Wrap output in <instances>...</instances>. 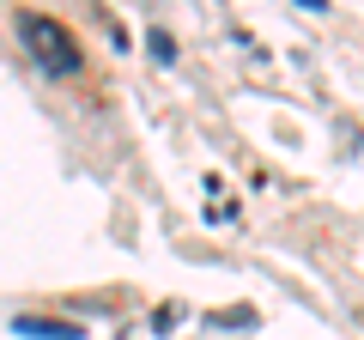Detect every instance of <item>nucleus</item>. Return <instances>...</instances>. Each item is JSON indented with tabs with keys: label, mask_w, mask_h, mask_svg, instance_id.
Returning a JSON list of instances; mask_svg holds the SVG:
<instances>
[{
	"label": "nucleus",
	"mask_w": 364,
	"mask_h": 340,
	"mask_svg": "<svg viewBox=\"0 0 364 340\" xmlns=\"http://www.w3.org/2000/svg\"><path fill=\"white\" fill-rule=\"evenodd\" d=\"M18 37H25L31 61H37L49 79L79 73V43H73V31H67L61 18H49V13H18Z\"/></svg>",
	"instance_id": "1"
},
{
	"label": "nucleus",
	"mask_w": 364,
	"mask_h": 340,
	"mask_svg": "<svg viewBox=\"0 0 364 340\" xmlns=\"http://www.w3.org/2000/svg\"><path fill=\"white\" fill-rule=\"evenodd\" d=\"M6 328H13L18 340H85L79 322H55V316H13Z\"/></svg>",
	"instance_id": "2"
},
{
	"label": "nucleus",
	"mask_w": 364,
	"mask_h": 340,
	"mask_svg": "<svg viewBox=\"0 0 364 340\" xmlns=\"http://www.w3.org/2000/svg\"><path fill=\"white\" fill-rule=\"evenodd\" d=\"M146 43H152V55H158V61H176V43H170V31H152Z\"/></svg>",
	"instance_id": "3"
}]
</instances>
